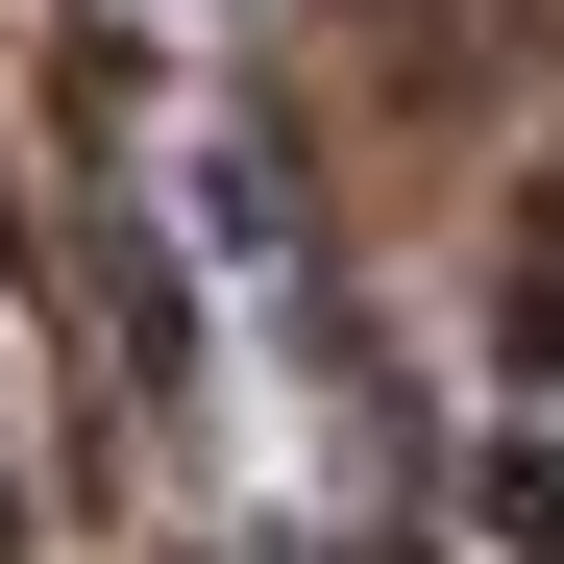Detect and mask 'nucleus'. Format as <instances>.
Listing matches in <instances>:
<instances>
[{
	"mask_svg": "<svg viewBox=\"0 0 564 564\" xmlns=\"http://www.w3.org/2000/svg\"><path fill=\"white\" fill-rule=\"evenodd\" d=\"M491 540H540V564H564V442H516V466H491Z\"/></svg>",
	"mask_w": 564,
	"mask_h": 564,
	"instance_id": "f257e3e1",
	"label": "nucleus"
}]
</instances>
